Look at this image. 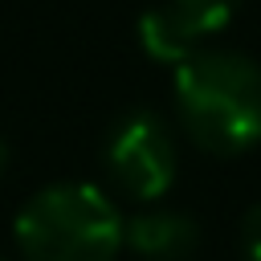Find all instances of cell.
Returning <instances> with one entry per match:
<instances>
[{"label":"cell","mask_w":261,"mask_h":261,"mask_svg":"<svg viewBox=\"0 0 261 261\" xmlns=\"http://www.w3.org/2000/svg\"><path fill=\"white\" fill-rule=\"evenodd\" d=\"M175 102L192 143L212 155H237L261 143V65L241 53L200 49L179 61Z\"/></svg>","instance_id":"cell-1"},{"label":"cell","mask_w":261,"mask_h":261,"mask_svg":"<svg viewBox=\"0 0 261 261\" xmlns=\"http://www.w3.org/2000/svg\"><path fill=\"white\" fill-rule=\"evenodd\" d=\"M24 261H114L122 220L90 184H57L37 192L16 216Z\"/></svg>","instance_id":"cell-2"},{"label":"cell","mask_w":261,"mask_h":261,"mask_svg":"<svg viewBox=\"0 0 261 261\" xmlns=\"http://www.w3.org/2000/svg\"><path fill=\"white\" fill-rule=\"evenodd\" d=\"M106 163L110 175L118 179L122 192L139 196V200H155L171 188L175 179V147L171 135L163 130V122L147 110L126 114L106 147Z\"/></svg>","instance_id":"cell-3"},{"label":"cell","mask_w":261,"mask_h":261,"mask_svg":"<svg viewBox=\"0 0 261 261\" xmlns=\"http://www.w3.org/2000/svg\"><path fill=\"white\" fill-rule=\"evenodd\" d=\"M122 237L147 261H188L196 249V224L179 212H143L122 228Z\"/></svg>","instance_id":"cell-4"},{"label":"cell","mask_w":261,"mask_h":261,"mask_svg":"<svg viewBox=\"0 0 261 261\" xmlns=\"http://www.w3.org/2000/svg\"><path fill=\"white\" fill-rule=\"evenodd\" d=\"M139 41H143V49H147L155 61H171V65L188 61L192 53H200V37L188 29V20H184L171 4L151 8V12L139 20Z\"/></svg>","instance_id":"cell-5"},{"label":"cell","mask_w":261,"mask_h":261,"mask_svg":"<svg viewBox=\"0 0 261 261\" xmlns=\"http://www.w3.org/2000/svg\"><path fill=\"white\" fill-rule=\"evenodd\" d=\"M184 20H188V29L204 41L208 33H216V29H224L232 16H237V8L245 4V0H167Z\"/></svg>","instance_id":"cell-6"},{"label":"cell","mask_w":261,"mask_h":261,"mask_svg":"<svg viewBox=\"0 0 261 261\" xmlns=\"http://www.w3.org/2000/svg\"><path fill=\"white\" fill-rule=\"evenodd\" d=\"M241 253H245V261H261V204L249 208V216L241 224Z\"/></svg>","instance_id":"cell-7"},{"label":"cell","mask_w":261,"mask_h":261,"mask_svg":"<svg viewBox=\"0 0 261 261\" xmlns=\"http://www.w3.org/2000/svg\"><path fill=\"white\" fill-rule=\"evenodd\" d=\"M4 163H8V147L0 143V175H4Z\"/></svg>","instance_id":"cell-8"}]
</instances>
